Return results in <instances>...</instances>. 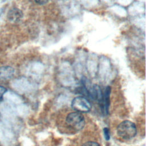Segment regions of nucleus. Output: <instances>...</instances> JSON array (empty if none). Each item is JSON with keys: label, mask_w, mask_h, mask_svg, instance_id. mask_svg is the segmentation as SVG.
Wrapping results in <instances>:
<instances>
[{"label": "nucleus", "mask_w": 146, "mask_h": 146, "mask_svg": "<svg viewBox=\"0 0 146 146\" xmlns=\"http://www.w3.org/2000/svg\"><path fill=\"white\" fill-rule=\"evenodd\" d=\"M65 123L66 126L74 132H78L84 128L85 119L82 113L75 111L67 114Z\"/></svg>", "instance_id": "f257e3e1"}, {"label": "nucleus", "mask_w": 146, "mask_h": 146, "mask_svg": "<svg viewBox=\"0 0 146 146\" xmlns=\"http://www.w3.org/2000/svg\"><path fill=\"white\" fill-rule=\"evenodd\" d=\"M117 135L124 140H130L133 138L137 133L136 125L129 120L121 122L116 128Z\"/></svg>", "instance_id": "f03ea898"}, {"label": "nucleus", "mask_w": 146, "mask_h": 146, "mask_svg": "<svg viewBox=\"0 0 146 146\" xmlns=\"http://www.w3.org/2000/svg\"><path fill=\"white\" fill-rule=\"evenodd\" d=\"M72 108L80 113L88 112L91 109L90 102L83 96H77L73 99L71 102Z\"/></svg>", "instance_id": "7ed1b4c3"}, {"label": "nucleus", "mask_w": 146, "mask_h": 146, "mask_svg": "<svg viewBox=\"0 0 146 146\" xmlns=\"http://www.w3.org/2000/svg\"><path fill=\"white\" fill-rule=\"evenodd\" d=\"M111 93V88L110 86H107L104 90V92L103 93V99H102V106L103 107V109L104 112L108 114V110L110 107V97Z\"/></svg>", "instance_id": "20e7f679"}, {"label": "nucleus", "mask_w": 146, "mask_h": 146, "mask_svg": "<svg viewBox=\"0 0 146 146\" xmlns=\"http://www.w3.org/2000/svg\"><path fill=\"white\" fill-rule=\"evenodd\" d=\"M14 72L13 68L9 66H3L0 67V77L2 78H10Z\"/></svg>", "instance_id": "39448f33"}, {"label": "nucleus", "mask_w": 146, "mask_h": 146, "mask_svg": "<svg viewBox=\"0 0 146 146\" xmlns=\"http://www.w3.org/2000/svg\"><path fill=\"white\" fill-rule=\"evenodd\" d=\"M9 134V131L5 123L0 122V139L5 143Z\"/></svg>", "instance_id": "423d86ee"}, {"label": "nucleus", "mask_w": 146, "mask_h": 146, "mask_svg": "<svg viewBox=\"0 0 146 146\" xmlns=\"http://www.w3.org/2000/svg\"><path fill=\"white\" fill-rule=\"evenodd\" d=\"M9 18L12 21H16L22 17V13L17 9H14L10 11L9 13Z\"/></svg>", "instance_id": "0eeeda50"}, {"label": "nucleus", "mask_w": 146, "mask_h": 146, "mask_svg": "<svg viewBox=\"0 0 146 146\" xmlns=\"http://www.w3.org/2000/svg\"><path fill=\"white\" fill-rule=\"evenodd\" d=\"M103 133L104 138L106 140H109L110 139V131L108 128L104 127L103 128Z\"/></svg>", "instance_id": "6e6552de"}, {"label": "nucleus", "mask_w": 146, "mask_h": 146, "mask_svg": "<svg viewBox=\"0 0 146 146\" xmlns=\"http://www.w3.org/2000/svg\"><path fill=\"white\" fill-rule=\"evenodd\" d=\"M82 146H100V144L96 141H89L84 143Z\"/></svg>", "instance_id": "1a4fd4ad"}, {"label": "nucleus", "mask_w": 146, "mask_h": 146, "mask_svg": "<svg viewBox=\"0 0 146 146\" xmlns=\"http://www.w3.org/2000/svg\"><path fill=\"white\" fill-rule=\"evenodd\" d=\"M6 92V89L3 86H0V100L2 99V98Z\"/></svg>", "instance_id": "9d476101"}, {"label": "nucleus", "mask_w": 146, "mask_h": 146, "mask_svg": "<svg viewBox=\"0 0 146 146\" xmlns=\"http://www.w3.org/2000/svg\"><path fill=\"white\" fill-rule=\"evenodd\" d=\"M34 1L39 5H44L47 3L49 0H34Z\"/></svg>", "instance_id": "9b49d317"}, {"label": "nucleus", "mask_w": 146, "mask_h": 146, "mask_svg": "<svg viewBox=\"0 0 146 146\" xmlns=\"http://www.w3.org/2000/svg\"><path fill=\"white\" fill-rule=\"evenodd\" d=\"M2 13V9H1V10H0V16H1V13Z\"/></svg>", "instance_id": "f8f14e48"}, {"label": "nucleus", "mask_w": 146, "mask_h": 146, "mask_svg": "<svg viewBox=\"0 0 146 146\" xmlns=\"http://www.w3.org/2000/svg\"><path fill=\"white\" fill-rule=\"evenodd\" d=\"M2 1H6V0H2Z\"/></svg>", "instance_id": "ddd939ff"}]
</instances>
